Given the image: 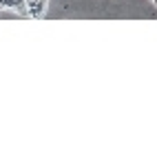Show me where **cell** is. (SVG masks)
<instances>
[{
    "mask_svg": "<svg viewBox=\"0 0 157 157\" xmlns=\"http://www.w3.org/2000/svg\"><path fill=\"white\" fill-rule=\"evenodd\" d=\"M29 18H42L47 11V0H27Z\"/></svg>",
    "mask_w": 157,
    "mask_h": 157,
    "instance_id": "1",
    "label": "cell"
},
{
    "mask_svg": "<svg viewBox=\"0 0 157 157\" xmlns=\"http://www.w3.org/2000/svg\"><path fill=\"white\" fill-rule=\"evenodd\" d=\"M153 2H155V7H157V0H153Z\"/></svg>",
    "mask_w": 157,
    "mask_h": 157,
    "instance_id": "2",
    "label": "cell"
}]
</instances>
